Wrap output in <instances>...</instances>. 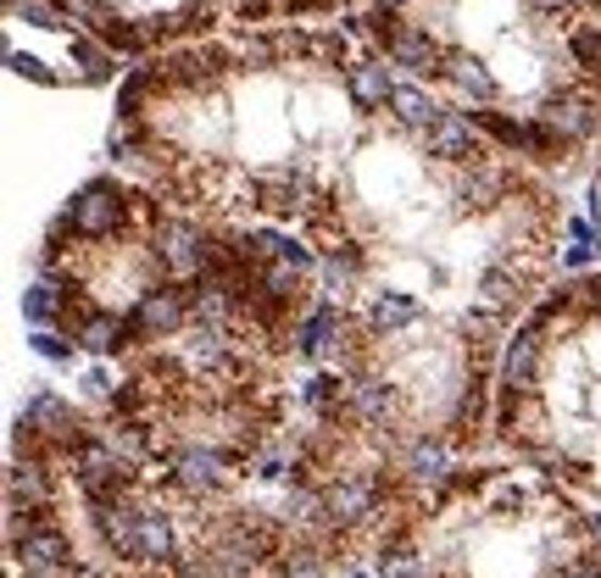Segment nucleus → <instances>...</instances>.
I'll use <instances>...</instances> for the list:
<instances>
[{
	"label": "nucleus",
	"mask_w": 601,
	"mask_h": 578,
	"mask_svg": "<svg viewBox=\"0 0 601 578\" xmlns=\"http://www.w3.org/2000/svg\"><path fill=\"white\" fill-rule=\"evenodd\" d=\"M128 323H134V334H140V340L184 334V328H190V289H184V284H151L146 296L134 301Z\"/></svg>",
	"instance_id": "obj_3"
},
{
	"label": "nucleus",
	"mask_w": 601,
	"mask_h": 578,
	"mask_svg": "<svg viewBox=\"0 0 601 578\" xmlns=\"http://www.w3.org/2000/svg\"><path fill=\"white\" fill-rule=\"evenodd\" d=\"M529 296V289H524V278H518V267H485L479 273V306H496V312H513L518 301Z\"/></svg>",
	"instance_id": "obj_21"
},
{
	"label": "nucleus",
	"mask_w": 601,
	"mask_h": 578,
	"mask_svg": "<svg viewBox=\"0 0 601 578\" xmlns=\"http://www.w3.org/2000/svg\"><path fill=\"white\" fill-rule=\"evenodd\" d=\"M596 312H601V278H596Z\"/></svg>",
	"instance_id": "obj_41"
},
{
	"label": "nucleus",
	"mask_w": 601,
	"mask_h": 578,
	"mask_svg": "<svg viewBox=\"0 0 601 578\" xmlns=\"http://www.w3.org/2000/svg\"><path fill=\"white\" fill-rule=\"evenodd\" d=\"M540 117L558 128L568 144H574V139H590V134H596V95H585V89H563V95H551V101H546Z\"/></svg>",
	"instance_id": "obj_9"
},
{
	"label": "nucleus",
	"mask_w": 601,
	"mask_h": 578,
	"mask_svg": "<svg viewBox=\"0 0 601 578\" xmlns=\"http://www.w3.org/2000/svg\"><path fill=\"white\" fill-rule=\"evenodd\" d=\"M96 34H101L107 51H123V56H140L146 45H151V34H146V28H134V23H123V17H107Z\"/></svg>",
	"instance_id": "obj_29"
},
{
	"label": "nucleus",
	"mask_w": 601,
	"mask_h": 578,
	"mask_svg": "<svg viewBox=\"0 0 601 578\" xmlns=\"http://www.w3.org/2000/svg\"><path fill=\"white\" fill-rule=\"evenodd\" d=\"M28 578H78V567H67V573H28Z\"/></svg>",
	"instance_id": "obj_39"
},
{
	"label": "nucleus",
	"mask_w": 601,
	"mask_h": 578,
	"mask_svg": "<svg viewBox=\"0 0 601 578\" xmlns=\"http://www.w3.org/2000/svg\"><path fill=\"white\" fill-rule=\"evenodd\" d=\"M128 206H134V196H123L112 178H89L78 196L67 201L62 217H67V228H73L78 239H112V234L123 228Z\"/></svg>",
	"instance_id": "obj_1"
},
{
	"label": "nucleus",
	"mask_w": 601,
	"mask_h": 578,
	"mask_svg": "<svg viewBox=\"0 0 601 578\" xmlns=\"http://www.w3.org/2000/svg\"><path fill=\"white\" fill-rule=\"evenodd\" d=\"M7 62H12V73H17V78H34V84H57V73L45 67L39 56H23V51H12Z\"/></svg>",
	"instance_id": "obj_36"
},
{
	"label": "nucleus",
	"mask_w": 601,
	"mask_h": 578,
	"mask_svg": "<svg viewBox=\"0 0 601 578\" xmlns=\"http://www.w3.org/2000/svg\"><path fill=\"white\" fill-rule=\"evenodd\" d=\"M67 62L78 67V78H84V84H107V78H112V56L101 51L96 39H84V34H78V39H67Z\"/></svg>",
	"instance_id": "obj_25"
},
{
	"label": "nucleus",
	"mask_w": 601,
	"mask_h": 578,
	"mask_svg": "<svg viewBox=\"0 0 601 578\" xmlns=\"http://www.w3.org/2000/svg\"><path fill=\"white\" fill-rule=\"evenodd\" d=\"M23 417L34 423V434H45V440H57V445H78V417H73V406H67V401H57V395H34Z\"/></svg>",
	"instance_id": "obj_14"
},
{
	"label": "nucleus",
	"mask_w": 601,
	"mask_h": 578,
	"mask_svg": "<svg viewBox=\"0 0 601 578\" xmlns=\"http://www.w3.org/2000/svg\"><path fill=\"white\" fill-rule=\"evenodd\" d=\"M151 251H156L162 273H173V278H201V273H206V256H212V239H206L196 223L167 217V223H156V234H151Z\"/></svg>",
	"instance_id": "obj_2"
},
{
	"label": "nucleus",
	"mask_w": 601,
	"mask_h": 578,
	"mask_svg": "<svg viewBox=\"0 0 601 578\" xmlns=\"http://www.w3.org/2000/svg\"><path fill=\"white\" fill-rule=\"evenodd\" d=\"M23 317L34 328H51L62 317V289L57 284H28V296H23Z\"/></svg>",
	"instance_id": "obj_28"
},
{
	"label": "nucleus",
	"mask_w": 601,
	"mask_h": 578,
	"mask_svg": "<svg viewBox=\"0 0 601 578\" xmlns=\"http://www.w3.org/2000/svg\"><path fill=\"white\" fill-rule=\"evenodd\" d=\"M279 578H329V567H323L317 551H290V556L279 562Z\"/></svg>",
	"instance_id": "obj_33"
},
{
	"label": "nucleus",
	"mask_w": 601,
	"mask_h": 578,
	"mask_svg": "<svg viewBox=\"0 0 601 578\" xmlns=\"http://www.w3.org/2000/svg\"><path fill=\"white\" fill-rule=\"evenodd\" d=\"M568 56H574L579 67L601 73V23H579V28L568 34Z\"/></svg>",
	"instance_id": "obj_30"
},
{
	"label": "nucleus",
	"mask_w": 601,
	"mask_h": 578,
	"mask_svg": "<svg viewBox=\"0 0 601 578\" xmlns=\"http://www.w3.org/2000/svg\"><path fill=\"white\" fill-rule=\"evenodd\" d=\"M173 485H178L184 495L223 490V456H212V451H184L178 467H173Z\"/></svg>",
	"instance_id": "obj_19"
},
{
	"label": "nucleus",
	"mask_w": 601,
	"mask_h": 578,
	"mask_svg": "<svg viewBox=\"0 0 601 578\" xmlns=\"http://www.w3.org/2000/svg\"><path fill=\"white\" fill-rule=\"evenodd\" d=\"M535 7H540L546 17H574V12L585 7V0H535Z\"/></svg>",
	"instance_id": "obj_37"
},
{
	"label": "nucleus",
	"mask_w": 601,
	"mask_h": 578,
	"mask_svg": "<svg viewBox=\"0 0 601 578\" xmlns=\"http://www.w3.org/2000/svg\"><path fill=\"white\" fill-rule=\"evenodd\" d=\"M396 67H412V73H429V78H440L446 73V51H440V39L429 34V28H401L396 39H390V51H385Z\"/></svg>",
	"instance_id": "obj_10"
},
{
	"label": "nucleus",
	"mask_w": 601,
	"mask_h": 578,
	"mask_svg": "<svg viewBox=\"0 0 601 578\" xmlns=\"http://www.w3.org/2000/svg\"><path fill=\"white\" fill-rule=\"evenodd\" d=\"M323 278H329V296H351L356 278H362V251H356V246H340L329 262H323Z\"/></svg>",
	"instance_id": "obj_27"
},
{
	"label": "nucleus",
	"mask_w": 601,
	"mask_h": 578,
	"mask_svg": "<svg viewBox=\"0 0 601 578\" xmlns=\"http://www.w3.org/2000/svg\"><path fill=\"white\" fill-rule=\"evenodd\" d=\"M346 56H351V39H346L340 28L312 34V62H317V67H346Z\"/></svg>",
	"instance_id": "obj_31"
},
{
	"label": "nucleus",
	"mask_w": 601,
	"mask_h": 578,
	"mask_svg": "<svg viewBox=\"0 0 601 578\" xmlns=\"http://www.w3.org/2000/svg\"><path fill=\"white\" fill-rule=\"evenodd\" d=\"M346 95H351L356 112H385L390 95H396V78H390L385 62H351L346 67Z\"/></svg>",
	"instance_id": "obj_11"
},
{
	"label": "nucleus",
	"mask_w": 601,
	"mask_h": 578,
	"mask_svg": "<svg viewBox=\"0 0 601 578\" xmlns=\"http://www.w3.org/2000/svg\"><path fill=\"white\" fill-rule=\"evenodd\" d=\"M323 495H329V528H340V535H351V528H367V523L385 512L374 478H335V485L323 490Z\"/></svg>",
	"instance_id": "obj_5"
},
{
	"label": "nucleus",
	"mask_w": 601,
	"mask_h": 578,
	"mask_svg": "<svg viewBox=\"0 0 601 578\" xmlns=\"http://www.w3.org/2000/svg\"><path fill=\"white\" fill-rule=\"evenodd\" d=\"M28 345H34L45 362H73V340H57V334H45V328L28 334Z\"/></svg>",
	"instance_id": "obj_35"
},
{
	"label": "nucleus",
	"mask_w": 601,
	"mask_h": 578,
	"mask_svg": "<svg viewBox=\"0 0 601 578\" xmlns=\"http://www.w3.org/2000/svg\"><path fill=\"white\" fill-rule=\"evenodd\" d=\"M7 495H12V512H23V501L34 512H45V501H51V485H45L39 467H12L7 473Z\"/></svg>",
	"instance_id": "obj_24"
},
{
	"label": "nucleus",
	"mask_w": 601,
	"mask_h": 578,
	"mask_svg": "<svg viewBox=\"0 0 601 578\" xmlns=\"http://www.w3.org/2000/svg\"><path fill=\"white\" fill-rule=\"evenodd\" d=\"M424 156H435V162H446V167H474V162L485 156L479 123L462 117V112H446V117L424 134Z\"/></svg>",
	"instance_id": "obj_4"
},
{
	"label": "nucleus",
	"mask_w": 601,
	"mask_h": 578,
	"mask_svg": "<svg viewBox=\"0 0 601 578\" xmlns=\"http://www.w3.org/2000/svg\"><path fill=\"white\" fill-rule=\"evenodd\" d=\"M140 556L146 567L178 562V540H173V517L162 506H140Z\"/></svg>",
	"instance_id": "obj_18"
},
{
	"label": "nucleus",
	"mask_w": 601,
	"mask_h": 578,
	"mask_svg": "<svg viewBox=\"0 0 601 578\" xmlns=\"http://www.w3.org/2000/svg\"><path fill=\"white\" fill-rule=\"evenodd\" d=\"M440 78H451L462 95H479V101H490V95H496V78L485 73L479 56H446V73H440Z\"/></svg>",
	"instance_id": "obj_23"
},
{
	"label": "nucleus",
	"mask_w": 601,
	"mask_h": 578,
	"mask_svg": "<svg viewBox=\"0 0 601 578\" xmlns=\"http://www.w3.org/2000/svg\"><path fill=\"white\" fill-rule=\"evenodd\" d=\"M312 412H323V417H335L340 406H351V384H340L335 373H317V378H306V395H301Z\"/></svg>",
	"instance_id": "obj_26"
},
{
	"label": "nucleus",
	"mask_w": 601,
	"mask_h": 578,
	"mask_svg": "<svg viewBox=\"0 0 601 578\" xmlns=\"http://www.w3.org/2000/svg\"><path fill=\"white\" fill-rule=\"evenodd\" d=\"M296 351L323 362V356H335L340 351V312L335 306H317L306 317H296Z\"/></svg>",
	"instance_id": "obj_13"
},
{
	"label": "nucleus",
	"mask_w": 601,
	"mask_h": 578,
	"mask_svg": "<svg viewBox=\"0 0 601 578\" xmlns=\"http://www.w3.org/2000/svg\"><path fill=\"white\" fill-rule=\"evenodd\" d=\"M12 12L23 23H34V28H67V7H62V0H17Z\"/></svg>",
	"instance_id": "obj_32"
},
{
	"label": "nucleus",
	"mask_w": 601,
	"mask_h": 578,
	"mask_svg": "<svg viewBox=\"0 0 601 578\" xmlns=\"http://www.w3.org/2000/svg\"><path fill=\"white\" fill-rule=\"evenodd\" d=\"M12 556L28 567V573H67L73 567V540L51 523H28V535L12 545Z\"/></svg>",
	"instance_id": "obj_6"
},
{
	"label": "nucleus",
	"mask_w": 601,
	"mask_h": 578,
	"mask_svg": "<svg viewBox=\"0 0 601 578\" xmlns=\"http://www.w3.org/2000/svg\"><path fill=\"white\" fill-rule=\"evenodd\" d=\"M379 578H424V562L412 551H385L379 556Z\"/></svg>",
	"instance_id": "obj_34"
},
{
	"label": "nucleus",
	"mask_w": 601,
	"mask_h": 578,
	"mask_svg": "<svg viewBox=\"0 0 601 578\" xmlns=\"http://www.w3.org/2000/svg\"><path fill=\"white\" fill-rule=\"evenodd\" d=\"M374 7H385V12H396V7H406V0H374Z\"/></svg>",
	"instance_id": "obj_40"
},
{
	"label": "nucleus",
	"mask_w": 601,
	"mask_h": 578,
	"mask_svg": "<svg viewBox=\"0 0 601 578\" xmlns=\"http://www.w3.org/2000/svg\"><path fill=\"white\" fill-rule=\"evenodd\" d=\"M563 578H601V567H585V562H579V567H563Z\"/></svg>",
	"instance_id": "obj_38"
},
{
	"label": "nucleus",
	"mask_w": 601,
	"mask_h": 578,
	"mask_svg": "<svg viewBox=\"0 0 601 578\" xmlns=\"http://www.w3.org/2000/svg\"><path fill=\"white\" fill-rule=\"evenodd\" d=\"M351 412L362 417V423H390L396 417V384L390 378H374V373H367V378H351Z\"/></svg>",
	"instance_id": "obj_15"
},
{
	"label": "nucleus",
	"mask_w": 601,
	"mask_h": 578,
	"mask_svg": "<svg viewBox=\"0 0 601 578\" xmlns=\"http://www.w3.org/2000/svg\"><path fill=\"white\" fill-rule=\"evenodd\" d=\"M78 485H84L89 501H117V495H128L134 473H128L107 445H84V456H78Z\"/></svg>",
	"instance_id": "obj_7"
},
{
	"label": "nucleus",
	"mask_w": 601,
	"mask_h": 578,
	"mask_svg": "<svg viewBox=\"0 0 601 578\" xmlns=\"http://www.w3.org/2000/svg\"><path fill=\"white\" fill-rule=\"evenodd\" d=\"M424 317V301L401 296V289H374L367 296V334H401Z\"/></svg>",
	"instance_id": "obj_12"
},
{
	"label": "nucleus",
	"mask_w": 601,
	"mask_h": 578,
	"mask_svg": "<svg viewBox=\"0 0 601 578\" xmlns=\"http://www.w3.org/2000/svg\"><path fill=\"white\" fill-rule=\"evenodd\" d=\"M585 7H601V0H585Z\"/></svg>",
	"instance_id": "obj_42"
},
{
	"label": "nucleus",
	"mask_w": 601,
	"mask_h": 578,
	"mask_svg": "<svg viewBox=\"0 0 601 578\" xmlns=\"http://www.w3.org/2000/svg\"><path fill=\"white\" fill-rule=\"evenodd\" d=\"M390 117H396L401 128H412V134H429L446 112L424 95V84H396V95H390Z\"/></svg>",
	"instance_id": "obj_16"
},
{
	"label": "nucleus",
	"mask_w": 601,
	"mask_h": 578,
	"mask_svg": "<svg viewBox=\"0 0 601 578\" xmlns=\"http://www.w3.org/2000/svg\"><path fill=\"white\" fill-rule=\"evenodd\" d=\"M406 473L418 478V485H446L451 478V445L446 440H435V434H424V440H412V451H406Z\"/></svg>",
	"instance_id": "obj_20"
},
{
	"label": "nucleus",
	"mask_w": 601,
	"mask_h": 578,
	"mask_svg": "<svg viewBox=\"0 0 601 578\" xmlns=\"http://www.w3.org/2000/svg\"><path fill=\"white\" fill-rule=\"evenodd\" d=\"M73 334H78V345H84V351L112 356V351H123V345H128L134 323H128V317H112V312H89V317H84Z\"/></svg>",
	"instance_id": "obj_17"
},
{
	"label": "nucleus",
	"mask_w": 601,
	"mask_h": 578,
	"mask_svg": "<svg viewBox=\"0 0 601 578\" xmlns=\"http://www.w3.org/2000/svg\"><path fill=\"white\" fill-rule=\"evenodd\" d=\"M540 356H546L540 328H518L513 340H506V356H501L506 390H535V384H540Z\"/></svg>",
	"instance_id": "obj_8"
},
{
	"label": "nucleus",
	"mask_w": 601,
	"mask_h": 578,
	"mask_svg": "<svg viewBox=\"0 0 601 578\" xmlns=\"http://www.w3.org/2000/svg\"><path fill=\"white\" fill-rule=\"evenodd\" d=\"M501 196H506V173L474 162V173L462 178V206H468V212H490V206H501Z\"/></svg>",
	"instance_id": "obj_22"
}]
</instances>
